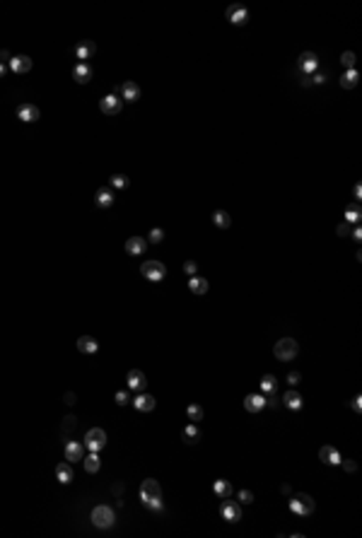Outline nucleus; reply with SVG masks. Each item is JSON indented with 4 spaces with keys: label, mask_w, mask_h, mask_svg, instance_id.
Returning <instances> with one entry per match:
<instances>
[{
    "label": "nucleus",
    "mask_w": 362,
    "mask_h": 538,
    "mask_svg": "<svg viewBox=\"0 0 362 538\" xmlns=\"http://www.w3.org/2000/svg\"><path fill=\"white\" fill-rule=\"evenodd\" d=\"M140 502L152 512H162V507H164L162 504V488H159L155 478L143 480V485H140Z\"/></svg>",
    "instance_id": "obj_1"
},
{
    "label": "nucleus",
    "mask_w": 362,
    "mask_h": 538,
    "mask_svg": "<svg viewBox=\"0 0 362 538\" xmlns=\"http://www.w3.org/2000/svg\"><path fill=\"white\" fill-rule=\"evenodd\" d=\"M299 353V345L295 338H280L278 343H275V347H273V355L278 357L280 362H290V360H295Z\"/></svg>",
    "instance_id": "obj_2"
},
{
    "label": "nucleus",
    "mask_w": 362,
    "mask_h": 538,
    "mask_svg": "<svg viewBox=\"0 0 362 538\" xmlns=\"http://www.w3.org/2000/svg\"><path fill=\"white\" fill-rule=\"evenodd\" d=\"M92 524L97 526V529H112L114 524H116V514H114L112 507H106V504H97L92 509Z\"/></svg>",
    "instance_id": "obj_3"
},
{
    "label": "nucleus",
    "mask_w": 362,
    "mask_h": 538,
    "mask_svg": "<svg viewBox=\"0 0 362 538\" xmlns=\"http://www.w3.org/2000/svg\"><path fill=\"white\" fill-rule=\"evenodd\" d=\"M314 507H316L314 500L307 493H295L290 497V509L295 512V514H299V517H309L314 512Z\"/></svg>",
    "instance_id": "obj_4"
},
{
    "label": "nucleus",
    "mask_w": 362,
    "mask_h": 538,
    "mask_svg": "<svg viewBox=\"0 0 362 538\" xmlns=\"http://www.w3.org/2000/svg\"><path fill=\"white\" fill-rule=\"evenodd\" d=\"M140 273H143V278H148L152 283H159L167 275V268H164L162 261H145V263L140 265Z\"/></svg>",
    "instance_id": "obj_5"
},
{
    "label": "nucleus",
    "mask_w": 362,
    "mask_h": 538,
    "mask_svg": "<svg viewBox=\"0 0 362 538\" xmlns=\"http://www.w3.org/2000/svg\"><path fill=\"white\" fill-rule=\"evenodd\" d=\"M85 447L90 449V451H102L104 444H106V432L99 427H92L87 429V435H85Z\"/></svg>",
    "instance_id": "obj_6"
},
{
    "label": "nucleus",
    "mask_w": 362,
    "mask_h": 538,
    "mask_svg": "<svg viewBox=\"0 0 362 538\" xmlns=\"http://www.w3.org/2000/svg\"><path fill=\"white\" fill-rule=\"evenodd\" d=\"M220 514H222V519L225 521H239L241 519V504L239 502H232L230 497H225V502H222V507H220Z\"/></svg>",
    "instance_id": "obj_7"
},
{
    "label": "nucleus",
    "mask_w": 362,
    "mask_h": 538,
    "mask_svg": "<svg viewBox=\"0 0 362 538\" xmlns=\"http://www.w3.org/2000/svg\"><path fill=\"white\" fill-rule=\"evenodd\" d=\"M126 386H128V391H145L148 376L140 372V369H130V372L126 374Z\"/></svg>",
    "instance_id": "obj_8"
},
{
    "label": "nucleus",
    "mask_w": 362,
    "mask_h": 538,
    "mask_svg": "<svg viewBox=\"0 0 362 538\" xmlns=\"http://www.w3.org/2000/svg\"><path fill=\"white\" fill-rule=\"evenodd\" d=\"M227 19L232 22V24H246V19H249V10L244 8L241 3H232L230 8H227Z\"/></svg>",
    "instance_id": "obj_9"
},
{
    "label": "nucleus",
    "mask_w": 362,
    "mask_h": 538,
    "mask_svg": "<svg viewBox=\"0 0 362 538\" xmlns=\"http://www.w3.org/2000/svg\"><path fill=\"white\" fill-rule=\"evenodd\" d=\"M39 116H41V111H39L37 104H19L17 106V119L24 121V123H34V121H39Z\"/></svg>",
    "instance_id": "obj_10"
},
{
    "label": "nucleus",
    "mask_w": 362,
    "mask_h": 538,
    "mask_svg": "<svg viewBox=\"0 0 362 538\" xmlns=\"http://www.w3.org/2000/svg\"><path fill=\"white\" fill-rule=\"evenodd\" d=\"M121 99L116 97V94H106V97H102V101H99V109H102V114H106V116H116V114H121Z\"/></svg>",
    "instance_id": "obj_11"
},
{
    "label": "nucleus",
    "mask_w": 362,
    "mask_h": 538,
    "mask_svg": "<svg viewBox=\"0 0 362 538\" xmlns=\"http://www.w3.org/2000/svg\"><path fill=\"white\" fill-rule=\"evenodd\" d=\"M297 68L302 70L304 75H312L319 68V58H316V53H312V51H304V53L299 56L297 61Z\"/></svg>",
    "instance_id": "obj_12"
},
{
    "label": "nucleus",
    "mask_w": 362,
    "mask_h": 538,
    "mask_svg": "<svg viewBox=\"0 0 362 538\" xmlns=\"http://www.w3.org/2000/svg\"><path fill=\"white\" fill-rule=\"evenodd\" d=\"M266 406H268V401H266L263 393H249V396L244 398V408L249 413H261Z\"/></svg>",
    "instance_id": "obj_13"
},
{
    "label": "nucleus",
    "mask_w": 362,
    "mask_h": 538,
    "mask_svg": "<svg viewBox=\"0 0 362 538\" xmlns=\"http://www.w3.org/2000/svg\"><path fill=\"white\" fill-rule=\"evenodd\" d=\"M63 454H65V461H68V464H77V461H82V459H85V444L68 442Z\"/></svg>",
    "instance_id": "obj_14"
},
{
    "label": "nucleus",
    "mask_w": 362,
    "mask_h": 538,
    "mask_svg": "<svg viewBox=\"0 0 362 538\" xmlns=\"http://www.w3.org/2000/svg\"><path fill=\"white\" fill-rule=\"evenodd\" d=\"M10 70L15 75L29 73V70H32V58H29V56H12V58H10Z\"/></svg>",
    "instance_id": "obj_15"
},
{
    "label": "nucleus",
    "mask_w": 362,
    "mask_h": 538,
    "mask_svg": "<svg viewBox=\"0 0 362 538\" xmlns=\"http://www.w3.org/2000/svg\"><path fill=\"white\" fill-rule=\"evenodd\" d=\"M319 459L324 461V464L328 466H338L341 461H343V456H341V451L333 447H328V444H324V447L319 449Z\"/></svg>",
    "instance_id": "obj_16"
},
{
    "label": "nucleus",
    "mask_w": 362,
    "mask_h": 538,
    "mask_svg": "<svg viewBox=\"0 0 362 538\" xmlns=\"http://www.w3.org/2000/svg\"><path fill=\"white\" fill-rule=\"evenodd\" d=\"M94 203H97V208L102 210H109L114 205V189L112 186H104V189H99L97 191V196H94Z\"/></svg>",
    "instance_id": "obj_17"
},
{
    "label": "nucleus",
    "mask_w": 362,
    "mask_h": 538,
    "mask_svg": "<svg viewBox=\"0 0 362 538\" xmlns=\"http://www.w3.org/2000/svg\"><path fill=\"white\" fill-rule=\"evenodd\" d=\"M92 75H94V70H92V65H90V63H77L73 68L75 83H80V85H87L90 80H92Z\"/></svg>",
    "instance_id": "obj_18"
},
{
    "label": "nucleus",
    "mask_w": 362,
    "mask_h": 538,
    "mask_svg": "<svg viewBox=\"0 0 362 538\" xmlns=\"http://www.w3.org/2000/svg\"><path fill=\"white\" fill-rule=\"evenodd\" d=\"M133 406H135V411H140V413H150V411H155L157 401H155V396H150V393H138L135 401H133Z\"/></svg>",
    "instance_id": "obj_19"
},
{
    "label": "nucleus",
    "mask_w": 362,
    "mask_h": 538,
    "mask_svg": "<svg viewBox=\"0 0 362 538\" xmlns=\"http://www.w3.org/2000/svg\"><path fill=\"white\" fill-rule=\"evenodd\" d=\"M119 94L126 101H138L140 99V87L133 83V80H126V83L119 87Z\"/></svg>",
    "instance_id": "obj_20"
},
{
    "label": "nucleus",
    "mask_w": 362,
    "mask_h": 538,
    "mask_svg": "<svg viewBox=\"0 0 362 538\" xmlns=\"http://www.w3.org/2000/svg\"><path fill=\"white\" fill-rule=\"evenodd\" d=\"M145 249H148V239H143V237H130L128 241H126V254L128 256L145 254Z\"/></svg>",
    "instance_id": "obj_21"
},
{
    "label": "nucleus",
    "mask_w": 362,
    "mask_h": 538,
    "mask_svg": "<svg viewBox=\"0 0 362 538\" xmlns=\"http://www.w3.org/2000/svg\"><path fill=\"white\" fill-rule=\"evenodd\" d=\"M94 53H97V46L92 41H80V44L75 46V56L80 58V63H87Z\"/></svg>",
    "instance_id": "obj_22"
},
{
    "label": "nucleus",
    "mask_w": 362,
    "mask_h": 538,
    "mask_svg": "<svg viewBox=\"0 0 362 538\" xmlns=\"http://www.w3.org/2000/svg\"><path fill=\"white\" fill-rule=\"evenodd\" d=\"M77 350L85 353V355H94V353L99 350V343H97V338H92V336H80L77 338Z\"/></svg>",
    "instance_id": "obj_23"
},
{
    "label": "nucleus",
    "mask_w": 362,
    "mask_h": 538,
    "mask_svg": "<svg viewBox=\"0 0 362 538\" xmlns=\"http://www.w3.org/2000/svg\"><path fill=\"white\" fill-rule=\"evenodd\" d=\"M181 439H184V444H188V447L198 444V439H201V429H198V425H196V422L186 425L184 432H181Z\"/></svg>",
    "instance_id": "obj_24"
},
{
    "label": "nucleus",
    "mask_w": 362,
    "mask_h": 538,
    "mask_svg": "<svg viewBox=\"0 0 362 538\" xmlns=\"http://www.w3.org/2000/svg\"><path fill=\"white\" fill-rule=\"evenodd\" d=\"M56 478H58V483H61V485H70V483H73V478H75L73 466H70V464H58Z\"/></svg>",
    "instance_id": "obj_25"
},
{
    "label": "nucleus",
    "mask_w": 362,
    "mask_h": 538,
    "mask_svg": "<svg viewBox=\"0 0 362 538\" xmlns=\"http://www.w3.org/2000/svg\"><path fill=\"white\" fill-rule=\"evenodd\" d=\"M283 403L288 406L290 411H299V408L304 406V398H302V393L299 391H288L283 396Z\"/></svg>",
    "instance_id": "obj_26"
},
{
    "label": "nucleus",
    "mask_w": 362,
    "mask_h": 538,
    "mask_svg": "<svg viewBox=\"0 0 362 538\" xmlns=\"http://www.w3.org/2000/svg\"><path fill=\"white\" fill-rule=\"evenodd\" d=\"M213 493L217 495L220 500L232 497V483H230V480H225V478H220V480H215V483H213Z\"/></svg>",
    "instance_id": "obj_27"
},
{
    "label": "nucleus",
    "mask_w": 362,
    "mask_h": 538,
    "mask_svg": "<svg viewBox=\"0 0 362 538\" xmlns=\"http://www.w3.org/2000/svg\"><path fill=\"white\" fill-rule=\"evenodd\" d=\"M208 280L205 278H198V275H191V280H188V290L193 292V294H205L208 292Z\"/></svg>",
    "instance_id": "obj_28"
},
{
    "label": "nucleus",
    "mask_w": 362,
    "mask_h": 538,
    "mask_svg": "<svg viewBox=\"0 0 362 538\" xmlns=\"http://www.w3.org/2000/svg\"><path fill=\"white\" fill-rule=\"evenodd\" d=\"M357 80H360V75H357V70H345L343 73V77H341V87L343 90H353L355 85H357Z\"/></svg>",
    "instance_id": "obj_29"
},
{
    "label": "nucleus",
    "mask_w": 362,
    "mask_h": 538,
    "mask_svg": "<svg viewBox=\"0 0 362 538\" xmlns=\"http://www.w3.org/2000/svg\"><path fill=\"white\" fill-rule=\"evenodd\" d=\"M213 225L220 229H227L230 225H232V220H230V215L225 212V210H215L213 212Z\"/></svg>",
    "instance_id": "obj_30"
},
{
    "label": "nucleus",
    "mask_w": 362,
    "mask_h": 538,
    "mask_svg": "<svg viewBox=\"0 0 362 538\" xmlns=\"http://www.w3.org/2000/svg\"><path fill=\"white\" fill-rule=\"evenodd\" d=\"M99 466H102V461H99V451H92V454L85 459V471H87V473H97V471H99Z\"/></svg>",
    "instance_id": "obj_31"
},
{
    "label": "nucleus",
    "mask_w": 362,
    "mask_h": 538,
    "mask_svg": "<svg viewBox=\"0 0 362 538\" xmlns=\"http://www.w3.org/2000/svg\"><path fill=\"white\" fill-rule=\"evenodd\" d=\"M345 220H348V225H350V222H360L362 220V210H360L357 203H353V205L345 208Z\"/></svg>",
    "instance_id": "obj_32"
},
{
    "label": "nucleus",
    "mask_w": 362,
    "mask_h": 538,
    "mask_svg": "<svg viewBox=\"0 0 362 538\" xmlns=\"http://www.w3.org/2000/svg\"><path fill=\"white\" fill-rule=\"evenodd\" d=\"M128 186H130V179L126 176V174H114V176H112V189L123 191V189H128Z\"/></svg>",
    "instance_id": "obj_33"
},
{
    "label": "nucleus",
    "mask_w": 362,
    "mask_h": 538,
    "mask_svg": "<svg viewBox=\"0 0 362 538\" xmlns=\"http://www.w3.org/2000/svg\"><path fill=\"white\" fill-rule=\"evenodd\" d=\"M186 415H188L191 422H201V420H203V408H201L198 403H191V406L186 408Z\"/></svg>",
    "instance_id": "obj_34"
},
{
    "label": "nucleus",
    "mask_w": 362,
    "mask_h": 538,
    "mask_svg": "<svg viewBox=\"0 0 362 538\" xmlns=\"http://www.w3.org/2000/svg\"><path fill=\"white\" fill-rule=\"evenodd\" d=\"M275 386H278V382H275V376H270V374H266V376L261 379V391L263 393H273L275 391Z\"/></svg>",
    "instance_id": "obj_35"
},
{
    "label": "nucleus",
    "mask_w": 362,
    "mask_h": 538,
    "mask_svg": "<svg viewBox=\"0 0 362 538\" xmlns=\"http://www.w3.org/2000/svg\"><path fill=\"white\" fill-rule=\"evenodd\" d=\"M341 63L345 65V70H353L355 68V53L353 51H345V53L341 56Z\"/></svg>",
    "instance_id": "obj_36"
},
{
    "label": "nucleus",
    "mask_w": 362,
    "mask_h": 538,
    "mask_svg": "<svg viewBox=\"0 0 362 538\" xmlns=\"http://www.w3.org/2000/svg\"><path fill=\"white\" fill-rule=\"evenodd\" d=\"M162 239H164V232H162V229H159V227H152V229H150L148 241H152V244H159Z\"/></svg>",
    "instance_id": "obj_37"
},
{
    "label": "nucleus",
    "mask_w": 362,
    "mask_h": 538,
    "mask_svg": "<svg viewBox=\"0 0 362 538\" xmlns=\"http://www.w3.org/2000/svg\"><path fill=\"white\" fill-rule=\"evenodd\" d=\"M237 500H239V504H251V502H254V493H251V490H239V493H237Z\"/></svg>",
    "instance_id": "obj_38"
},
{
    "label": "nucleus",
    "mask_w": 362,
    "mask_h": 538,
    "mask_svg": "<svg viewBox=\"0 0 362 538\" xmlns=\"http://www.w3.org/2000/svg\"><path fill=\"white\" fill-rule=\"evenodd\" d=\"M114 401L119 403V406H128V403H130V393L128 391H116Z\"/></svg>",
    "instance_id": "obj_39"
},
{
    "label": "nucleus",
    "mask_w": 362,
    "mask_h": 538,
    "mask_svg": "<svg viewBox=\"0 0 362 538\" xmlns=\"http://www.w3.org/2000/svg\"><path fill=\"white\" fill-rule=\"evenodd\" d=\"M196 271H198L196 261H186V263H184V273L186 275H196Z\"/></svg>",
    "instance_id": "obj_40"
},
{
    "label": "nucleus",
    "mask_w": 362,
    "mask_h": 538,
    "mask_svg": "<svg viewBox=\"0 0 362 538\" xmlns=\"http://www.w3.org/2000/svg\"><path fill=\"white\" fill-rule=\"evenodd\" d=\"M299 379H302V374H299V372H290L288 374V384H292V386H297Z\"/></svg>",
    "instance_id": "obj_41"
},
{
    "label": "nucleus",
    "mask_w": 362,
    "mask_h": 538,
    "mask_svg": "<svg viewBox=\"0 0 362 538\" xmlns=\"http://www.w3.org/2000/svg\"><path fill=\"white\" fill-rule=\"evenodd\" d=\"M350 234V225H338V237H348Z\"/></svg>",
    "instance_id": "obj_42"
},
{
    "label": "nucleus",
    "mask_w": 362,
    "mask_h": 538,
    "mask_svg": "<svg viewBox=\"0 0 362 538\" xmlns=\"http://www.w3.org/2000/svg\"><path fill=\"white\" fill-rule=\"evenodd\" d=\"M341 464H343V468H345V471H350V473H353V471H357L355 461H350V459H348V461H341Z\"/></svg>",
    "instance_id": "obj_43"
},
{
    "label": "nucleus",
    "mask_w": 362,
    "mask_h": 538,
    "mask_svg": "<svg viewBox=\"0 0 362 538\" xmlns=\"http://www.w3.org/2000/svg\"><path fill=\"white\" fill-rule=\"evenodd\" d=\"M353 411H355V413H360V411H362V408H360V396H355V398H353Z\"/></svg>",
    "instance_id": "obj_44"
},
{
    "label": "nucleus",
    "mask_w": 362,
    "mask_h": 538,
    "mask_svg": "<svg viewBox=\"0 0 362 538\" xmlns=\"http://www.w3.org/2000/svg\"><path fill=\"white\" fill-rule=\"evenodd\" d=\"M353 237H355V241H360V239H362V229H360V227H355V229H353Z\"/></svg>",
    "instance_id": "obj_45"
},
{
    "label": "nucleus",
    "mask_w": 362,
    "mask_h": 538,
    "mask_svg": "<svg viewBox=\"0 0 362 538\" xmlns=\"http://www.w3.org/2000/svg\"><path fill=\"white\" fill-rule=\"evenodd\" d=\"M355 198H357V201L362 198V186H360V183H355Z\"/></svg>",
    "instance_id": "obj_46"
},
{
    "label": "nucleus",
    "mask_w": 362,
    "mask_h": 538,
    "mask_svg": "<svg viewBox=\"0 0 362 538\" xmlns=\"http://www.w3.org/2000/svg\"><path fill=\"white\" fill-rule=\"evenodd\" d=\"M3 61H10V53H8V51H0V63H3Z\"/></svg>",
    "instance_id": "obj_47"
},
{
    "label": "nucleus",
    "mask_w": 362,
    "mask_h": 538,
    "mask_svg": "<svg viewBox=\"0 0 362 538\" xmlns=\"http://www.w3.org/2000/svg\"><path fill=\"white\" fill-rule=\"evenodd\" d=\"M3 75H5V65L0 63V77H3Z\"/></svg>",
    "instance_id": "obj_48"
}]
</instances>
